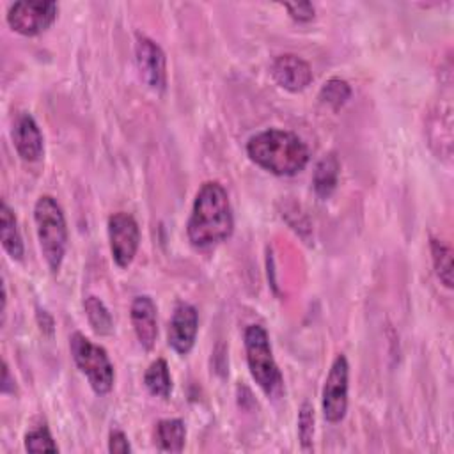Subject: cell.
Here are the masks:
<instances>
[{
  "label": "cell",
  "instance_id": "6da1fadb",
  "mask_svg": "<svg viewBox=\"0 0 454 454\" xmlns=\"http://www.w3.org/2000/svg\"><path fill=\"white\" fill-rule=\"evenodd\" d=\"M234 215L227 190L216 183H204L195 193L192 213L186 223L190 243L199 248H211L232 236Z\"/></svg>",
  "mask_w": 454,
  "mask_h": 454
},
{
  "label": "cell",
  "instance_id": "7a4b0ae2",
  "mask_svg": "<svg viewBox=\"0 0 454 454\" xmlns=\"http://www.w3.org/2000/svg\"><path fill=\"white\" fill-rule=\"evenodd\" d=\"M247 154L255 165L280 177L296 176L310 160L307 144L296 133L278 128H270L250 137Z\"/></svg>",
  "mask_w": 454,
  "mask_h": 454
},
{
  "label": "cell",
  "instance_id": "3957f363",
  "mask_svg": "<svg viewBox=\"0 0 454 454\" xmlns=\"http://www.w3.org/2000/svg\"><path fill=\"white\" fill-rule=\"evenodd\" d=\"M34 222L44 261L51 273H59L67 248V223L60 204L51 195H41L34 206Z\"/></svg>",
  "mask_w": 454,
  "mask_h": 454
},
{
  "label": "cell",
  "instance_id": "277c9868",
  "mask_svg": "<svg viewBox=\"0 0 454 454\" xmlns=\"http://www.w3.org/2000/svg\"><path fill=\"white\" fill-rule=\"evenodd\" d=\"M245 353L250 376L268 397L282 390V374L275 362L268 332L261 325H250L245 330Z\"/></svg>",
  "mask_w": 454,
  "mask_h": 454
},
{
  "label": "cell",
  "instance_id": "5b68a950",
  "mask_svg": "<svg viewBox=\"0 0 454 454\" xmlns=\"http://www.w3.org/2000/svg\"><path fill=\"white\" fill-rule=\"evenodd\" d=\"M69 349L76 367L87 378L90 388L98 395L108 394L114 388L115 371L106 349L101 348L99 344H94L82 332H74L71 335Z\"/></svg>",
  "mask_w": 454,
  "mask_h": 454
},
{
  "label": "cell",
  "instance_id": "8992f818",
  "mask_svg": "<svg viewBox=\"0 0 454 454\" xmlns=\"http://www.w3.org/2000/svg\"><path fill=\"white\" fill-rule=\"evenodd\" d=\"M59 5L50 0H21L14 2L7 11L9 27L27 37L39 35L57 20Z\"/></svg>",
  "mask_w": 454,
  "mask_h": 454
},
{
  "label": "cell",
  "instance_id": "52a82bcc",
  "mask_svg": "<svg viewBox=\"0 0 454 454\" xmlns=\"http://www.w3.org/2000/svg\"><path fill=\"white\" fill-rule=\"evenodd\" d=\"M348 381H349V364L340 353L333 358L328 376L323 387V415L330 424H337L346 417L348 411Z\"/></svg>",
  "mask_w": 454,
  "mask_h": 454
},
{
  "label": "cell",
  "instance_id": "ba28073f",
  "mask_svg": "<svg viewBox=\"0 0 454 454\" xmlns=\"http://www.w3.org/2000/svg\"><path fill=\"white\" fill-rule=\"evenodd\" d=\"M106 229L114 262L119 268H128L140 245V229L137 220L126 211H117L108 216Z\"/></svg>",
  "mask_w": 454,
  "mask_h": 454
},
{
  "label": "cell",
  "instance_id": "9c48e42d",
  "mask_svg": "<svg viewBox=\"0 0 454 454\" xmlns=\"http://www.w3.org/2000/svg\"><path fill=\"white\" fill-rule=\"evenodd\" d=\"M135 60L142 82L154 92L167 89V57L158 43L147 35L137 34Z\"/></svg>",
  "mask_w": 454,
  "mask_h": 454
},
{
  "label": "cell",
  "instance_id": "30bf717a",
  "mask_svg": "<svg viewBox=\"0 0 454 454\" xmlns=\"http://www.w3.org/2000/svg\"><path fill=\"white\" fill-rule=\"evenodd\" d=\"M199 332V312L192 303L179 301L168 323V346L177 355H188Z\"/></svg>",
  "mask_w": 454,
  "mask_h": 454
},
{
  "label": "cell",
  "instance_id": "8fae6325",
  "mask_svg": "<svg viewBox=\"0 0 454 454\" xmlns=\"http://www.w3.org/2000/svg\"><path fill=\"white\" fill-rule=\"evenodd\" d=\"M11 137H12L14 149L23 161L34 163L43 158V154H44L43 133H41L35 119L28 112H23L16 117L12 129H11Z\"/></svg>",
  "mask_w": 454,
  "mask_h": 454
},
{
  "label": "cell",
  "instance_id": "7c38bea8",
  "mask_svg": "<svg viewBox=\"0 0 454 454\" xmlns=\"http://www.w3.org/2000/svg\"><path fill=\"white\" fill-rule=\"evenodd\" d=\"M273 80L289 92H300L312 82V69L307 60L294 53L278 55L271 64Z\"/></svg>",
  "mask_w": 454,
  "mask_h": 454
},
{
  "label": "cell",
  "instance_id": "4fadbf2b",
  "mask_svg": "<svg viewBox=\"0 0 454 454\" xmlns=\"http://www.w3.org/2000/svg\"><path fill=\"white\" fill-rule=\"evenodd\" d=\"M156 312H158L156 303L147 294L135 296V300L131 301V309H129L131 326H133L138 344L145 351H151L156 344V337H158Z\"/></svg>",
  "mask_w": 454,
  "mask_h": 454
},
{
  "label": "cell",
  "instance_id": "5bb4252c",
  "mask_svg": "<svg viewBox=\"0 0 454 454\" xmlns=\"http://www.w3.org/2000/svg\"><path fill=\"white\" fill-rule=\"evenodd\" d=\"M340 163L333 153L325 154L314 167L312 174V188L319 199H328L339 183Z\"/></svg>",
  "mask_w": 454,
  "mask_h": 454
},
{
  "label": "cell",
  "instance_id": "9a60e30c",
  "mask_svg": "<svg viewBox=\"0 0 454 454\" xmlns=\"http://www.w3.org/2000/svg\"><path fill=\"white\" fill-rule=\"evenodd\" d=\"M0 241L11 259L14 261L23 259V252H25L23 239L18 229L16 216L12 209L7 206V202H2V209H0Z\"/></svg>",
  "mask_w": 454,
  "mask_h": 454
},
{
  "label": "cell",
  "instance_id": "2e32d148",
  "mask_svg": "<svg viewBox=\"0 0 454 454\" xmlns=\"http://www.w3.org/2000/svg\"><path fill=\"white\" fill-rule=\"evenodd\" d=\"M154 440L163 452H181L186 442V427L181 419H163L156 424Z\"/></svg>",
  "mask_w": 454,
  "mask_h": 454
},
{
  "label": "cell",
  "instance_id": "e0dca14e",
  "mask_svg": "<svg viewBox=\"0 0 454 454\" xmlns=\"http://www.w3.org/2000/svg\"><path fill=\"white\" fill-rule=\"evenodd\" d=\"M144 385L149 394L167 399L172 392V376L168 371V364L163 358H156L144 374Z\"/></svg>",
  "mask_w": 454,
  "mask_h": 454
},
{
  "label": "cell",
  "instance_id": "ac0fdd59",
  "mask_svg": "<svg viewBox=\"0 0 454 454\" xmlns=\"http://www.w3.org/2000/svg\"><path fill=\"white\" fill-rule=\"evenodd\" d=\"M83 310L89 319V325L98 335H110L114 330V319L106 305L94 294L83 300Z\"/></svg>",
  "mask_w": 454,
  "mask_h": 454
},
{
  "label": "cell",
  "instance_id": "d6986e66",
  "mask_svg": "<svg viewBox=\"0 0 454 454\" xmlns=\"http://www.w3.org/2000/svg\"><path fill=\"white\" fill-rule=\"evenodd\" d=\"M431 257H433V266L436 271V277L440 282L450 289L452 287V250L447 243L442 239L433 238L431 239Z\"/></svg>",
  "mask_w": 454,
  "mask_h": 454
},
{
  "label": "cell",
  "instance_id": "ffe728a7",
  "mask_svg": "<svg viewBox=\"0 0 454 454\" xmlns=\"http://www.w3.org/2000/svg\"><path fill=\"white\" fill-rule=\"evenodd\" d=\"M317 98H319V101L323 105H328L330 108L339 110L351 98V87H349V83L346 80L330 78V80H326L321 85Z\"/></svg>",
  "mask_w": 454,
  "mask_h": 454
},
{
  "label": "cell",
  "instance_id": "44dd1931",
  "mask_svg": "<svg viewBox=\"0 0 454 454\" xmlns=\"http://www.w3.org/2000/svg\"><path fill=\"white\" fill-rule=\"evenodd\" d=\"M25 449L28 452H57L59 450L46 426H39L25 434Z\"/></svg>",
  "mask_w": 454,
  "mask_h": 454
},
{
  "label": "cell",
  "instance_id": "7402d4cb",
  "mask_svg": "<svg viewBox=\"0 0 454 454\" xmlns=\"http://www.w3.org/2000/svg\"><path fill=\"white\" fill-rule=\"evenodd\" d=\"M314 438V408L310 403H303L298 411V440L303 450L312 449Z\"/></svg>",
  "mask_w": 454,
  "mask_h": 454
},
{
  "label": "cell",
  "instance_id": "603a6c76",
  "mask_svg": "<svg viewBox=\"0 0 454 454\" xmlns=\"http://www.w3.org/2000/svg\"><path fill=\"white\" fill-rule=\"evenodd\" d=\"M289 16L296 21H310L314 18V5L310 2H294V4H284Z\"/></svg>",
  "mask_w": 454,
  "mask_h": 454
},
{
  "label": "cell",
  "instance_id": "cb8c5ba5",
  "mask_svg": "<svg viewBox=\"0 0 454 454\" xmlns=\"http://www.w3.org/2000/svg\"><path fill=\"white\" fill-rule=\"evenodd\" d=\"M108 450L115 454H128L131 452V445L128 436L121 429H112L108 434Z\"/></svg>",
  "mask_w": 454,
  "mask_h": 454
},
{
  "label": "cell",
  "instance_id": "d4e9b609",
  "mask_svg": "<svg viewBox=\"0 0 454 454\" xmlns=\"http://www.w3.org/2000/svg\"><path fill=\"white\" fill-rule=\"evenodd\" d=\"M37 321L41 325L43 333H48V335L53 333V317L44 309H37Z\"/></svg>",
  "mask_w": 454,
  "mask_h": 454
},
{
  "label": "cell",
  "instance_id": "484cf974",
  "mask_svg": "<svg viewBox=\"0 0 454 454\" xmlns=\"http://www.w3.org/2000/svg\"><path fill=\"white\" fill-rule=\"evenodd\" d=\"M2 394H14V380L11 381V372L5 362L2 369Z\"/></svg>",
  "mask_w": 454,
  "mask_h": 454
}]
</instances>
